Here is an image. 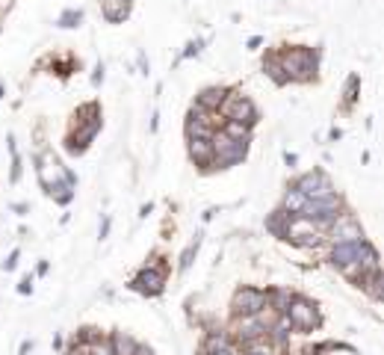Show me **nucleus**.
<instances>
[{
	"mask_svg": "<svg viewBox=\"0 0 384 355\" xmlns=\"http://www.w3.org/2000/svg\"><path fill=\"white\" fill-rule=\"evenodd\" d=\"M284 68L293 77H308V71H311V53L308 51H290V53H284Z\"/></svg>",
	"mask_w": 384,
	"mask_h": 355,
	"instance_id": "f257e3e1",
	"label": "nucleus"
},
{
	"mask_svg": "<svg viewBox=\"0 0 384 355\" xmlns=\"http://www.w3.org/2000/svg\"><path fill=\"white\" fill-rule=\"evenodd\" d=\"M287 314H290V323L296 329H313L316 326V314L308 302H296L293 308H287Z\"/></svg>",
	"mask_w": 384,
	"mask_h": 355,
	"instance_id": "f03ea898",
	"label": "nucleus"
},
{
	"mask_svg": "<svg viewBox=\"0 0 384 355\" xmlns=\"http://www.w3.org/2000/svg\"><path fill=\"white\" fill-rule=\"evenodd\" d=\"M269 299L264 293H254V290H246L237 296V314H257L260 308H264Z\"/></svg>",
	"mask_w": 384,
	"mask_h": 355,
	"instance_id": "7ed1b4c3",
	"label": "nucleus"
},
{
	"mask_svg": "<svg viewBox=\"0 0 384 355\" xmlns=\"http://www.w3.org/2000/svg\"><path fill=\"white\" fill-rule=\"evenodd\" d=\"M190 151H192V157H195V163H201V166H207L210 160H213V145H210V140H192V145H190Z\"/></svg>",
	"mask_w": 384,
	"mask_h": 355,
	"instance_id": "20e7f679",
	"label": "nucleus"
},
{
	"mask_svg": "<svg viewBox=\"0 0 384 355\" xmlns=\"http://www.w3.org/2000/svg\"><path fill=\"white\" fill-rule=\"evenodd\" d=\"M136 341H130V338H125V334H115V338L110 341V349H113V355H133L136 352Z\"/></svg>",
	"mask_w": 384,
	"mask_h": 355,
	"instance_id": "39448f33",
	"label": "nucleus"
},
{
	"mask_svg": "<svg viewBox=\"0 0 384 355\" xmlns=\"http://www.w3.org/2000/svg\"><path fill=\"white\" fill-rule=\"evenodd\" d=\"M222 98H225V92H222V89H207L204 95L198 98V107H201V110H219Z\"/></svg>",
	"mask_w": 384,
	"mask_h": 355,
	"instance_id": "423d86ee",
	"label": "nucleus"
},
{
	"mask_svg": "<svg viewBox=\"0 0 384 355\" xmlns=\"http://www.w3.org/2000/svg\"><path fill=\"white\" fill-rule=\"evenodd\" d=\"M71 355H89V344H86V341H80V344L71 349Z\"/></svg>",
	"mask_w": 384,
	"mask_h": 355,
	"instance_id": "0eeeda50",
	"label": "nucleus"
}]
</instances>
